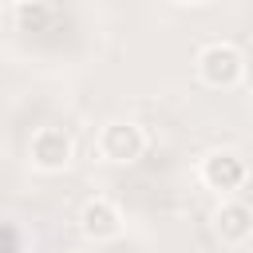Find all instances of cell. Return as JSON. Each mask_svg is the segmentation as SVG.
Here are the masks:
<instances>
[{
	"mask_svg": "<svg viewBox=\"0 0 253 253\" xmlns=\"http://www.w3.org/2000/svg\"><path fill=\"white\" fill-rule=\"evenodd\" d=\"M198 71L210 87H233L241 79V51L233 43H210L198 55Z\"/></svg>",
	"mask_w": 253,
	"mask_h": 253,
	"instance_id": "obj_1",
	"label": "cell"
},
{
	"mask_svg": "<svg viewBox=\"0 0 253 253\" xmlns=\"http://www.w3.org/2000/svg\"><path fill=\"white\" fill-rule=\"evenodd\" d=\"M99 150L107 162H134L142 154V130L134 123H111V126H103Z\"/></svg>",
	"mask_w": 253,
	"mask_h": 253,
	"instance_id": "obj_2",
	"label": "cell"
},
{
	"mask_svg": "<svg viewBox=\"0 0 253 253\" xmlns=\"http://www.w3.org/2000/svg\"><path fill=\"white\" fill-rule=\"evenodd\" d=\"M32 162L40 170H63L71 162V138L63 130H55V126L36 130V138H32Z\"/></svg>",
	"mask_w": 253,
	"mask_h": 253,
	"instance_id": "obj_3",
	"label": "cell"
},
{
	"mask_svg": "<svg viewBox=\"0 0 253 253\" xmlns=\"http://www.w3.org/2000/svg\"><path fill=\"white\" fill-rule=\"evenodd\" d=\"M202 178H206L210 190H237V186L245 182V162H241L237 154H229V150H217V154L206 158Z\"/></svg>",
	"mask_w": 253,
	"mask_h": 253,
	"instance_id": "obj_4",
	"label": "cell"
},
{
	"mask_svg": "<svg viewBox=\"0 0 253 253\" xmlns=\"http://www.w3.org/2000/svg\"><path fill=\"white\" fill-rule=\"evenodd\" d=\"M79 225H83V233H87V237L103 241V237H115V233H119V213H115V206H111V202L95 198V202H87V206H83Z\"/></svg>",
	"mask_w": 253,
	"mask_h": 253,
	"instance_id": "obj_5",
	"label": "cell"
},
{
	"mask_svg": "<svg viewBox=\"0 0 253 253\" xmlns=\"http://www.w3.org/2000/svg\"><path fill=\"white\" fill-rule=\"evenodd\" d=\"M217 233H221V241H245L253 233V210L241 202L221 206L217 210Z\"/></svg>",
	"mask_w": 253,
	"mask_h": 253,
	"instance_id": "obj_6",
	"label": "cell"
},
{
	"mask_svg": "<svg viewBox=\"0 0 253 253\" xmlns=\"http://www.w3.org/2000/svg\"><path fill=\"white\" fill-rule=\"evenodd\" d=\"M16 16H20V28H24V32H43L47 20H51V8H47V4H36V0H24Z\"/></svg>",
	"mask_w": 253,
	"mask_h": 253,
	"instance_id": "obj_7",
	"label": "cell"
},
{
	"mask_svg": "<svg viewBox=\"0 0 253 253\" xmlns=\"http://www.w3.org/2000/svg\"><path fill=\"white\" fill-rule=\"evenodd\" d=\"M4 253H16V225H4Z\"/></svg>",
	"mask_w": 253,
	"mask_h": 253,
	"instance_id": "obj_8",
	"label": "cell"
},
{
	"mask_svg": "<svg viewBox=\"0 0 253 253\" xmlns=\"http://www.w3.org/2000/svg\"><path fill=\"white\" fill-rule=\"evenodd\" d=\"M178 4H198V0H178Z\"/></svg>",
	"mask_w": 253,
	"mask_h": 253,
	"instance_id": "obj_9",
	"label": "cell"
},
{
	"mask_svg": "<svg viewBox=\"0 0 253 253\" xmlns=\"http://www.w3.org/2000/svg\"><path fill=\"white\" fill-rule=\"evenodd\" d=\"M16 4H24V0H16Z\"/></svg>",
	"mask_w": 253,
	"mask_h": 253,
	"instance_id": "obj_10",
	"label": "cell"
}]
</instances>
